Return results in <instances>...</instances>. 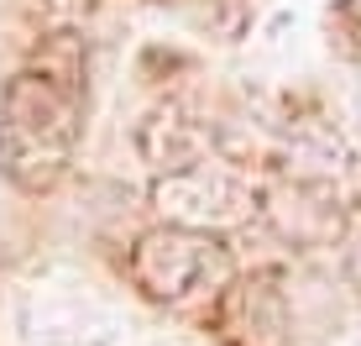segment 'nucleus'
I'll return each instance as SVG.
<instances>
[{
    "mask_svg": "<svg viewBox=\"0 0 361 346\" xmlns=\"http://www.w3.org/2000/svg\"><path fill=\"white\" fill-rule=\"evenodd\" d=\"M79 147V100L53 73H16L0 95V173L16 189H53Z\"/></svg>",
    "mask_w": 361,
    "mask_h": 346,
    "instance_id": "nucleus-1",
    "label": "nucleus"
},
{
    "mask_svg": "<svg viewBox=\"0 0 361 346\" xmlns=\"http://www.w3.org/2000/svg\"><path fill=\"white\" fill-rule=\"evenodd\" d=\"M131 283L152 304H189L199 294H215L231 278V252L215 231L189 226H152L131 246Z\"/></svg>",
    "mask_w": 361,
    "mask_h": 346,
    "instance_id": "nucleus-2",
    "label": "nucleus"
},
{
    "mask_svg": "<svg viewBox=\"0 0 361 346\" xmlns=\"http://www.w3.org/2000/svg\"><path fill=\"white\" fill-rule=\"evenodd\" d=\"M152 210L168 220V226H189V231H231L246 226L257 215V194L252 184L241 179L226 163H189V168H173L152 179Z\"/></svg>",
    "mask_w": 361,
    "mask_h": 346,
    "instance_id": "nucleus-3",
    "label": "nucleus"
},
{
    "mask_svg": "<svg viewBox=\"0 0 361 346\" xmlns=\"http://www.w3.org/2000/svg\"><path fill=\"white\" fill-rule=\"evenodd\" d=\"M136 147H142V157H147L157 173H173V168L204 163L209 147H215V137L199 126L189 110L163 105V110H152V116L142 121V131H136Z\"/></svg>",
    "mask_w": 361,
    "mask_h": 346,
    "instance_id": "nucleus-4",
    "label": "nucleus"
},
{
    "mask_svg": "<svg viewBox=\"0 0 361 346\" xmlns=\"http://www.w3.org/2000/svg\"><path fill=\"white\" fill-rule=\"evenodd\" d=\"M283 157H288L293 179L335 184V179L351 173V142H345V131L330 126V121H293L288 137H283Z\"/></svg>",
    "mask_w": 361,
    "mask_h": 346,
    "instance_id": "nucleus-5",
    "label": "nucleus"
},
{
    "mask_svg": "<svg viewBox=\"0 0 361 346\" xmlns=\"http://www.w3.org/2000/svg\"><path fill=\"white\" fill-rule=\"evenodd\" d=\"M345 278H351V289L361 294V220L345 231Z\"/></svg>",
    "mask_w": 361,
    "mask_h": 346,
    "instance_id": "nucleus-6",
    "label": "nucleus"
},
{
    "mask_svg": "<svg viewBox=\"0 0 361 346\" xmlns=\"http://www.w3.org/2000/svg\"><path fill=\"white\" fill-rule=\"evenodd\" d=\"M345 121H351V131L361 137V79L351 84V95H345Z\"/></svg>",
    "mask_w": 361,
    "mask_h": 346,
    "instance_id": "nucleus-7",
    "label": "nucleus"
}]
</instances>
